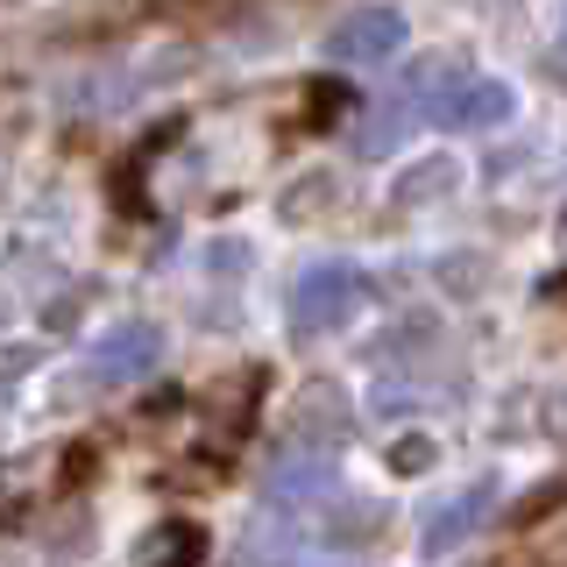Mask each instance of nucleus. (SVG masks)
I'll return each mask as SVG.
<instances>
[{"instance_id":"1","label":"nucleus","mask_w":567,"mask_h":567,"mask_svg":"<svg viewBox=\"0 0 567 567\" xmlns=\"http://www.w3.org/2000/svg\"><path fill=\"white\" fill-rule=\"evenodd\" d=\"M404 100L425 106V121H440V128H504L511 106H518L504 79L468 71L454 58H425L412 79H404Z\"/></svg>"},{"instance_id":"2","label":"nucleus","mask_w":567,"mask_h":567,"mask_svg":"<svg viewBox=\"0 0 567 567\" xmlns=\"http://www.w3.org/2000/svg\"><path fill=\"white\" fill-rule=\"evenodd\" d=\"M362 306H369V277L348 270V262H319V270H306L298 291H291V333H298V341L341 333Z\"/></svg>"},{"instance_id":"3","label":"nucleus","mask_w":567,"mask_h":567,"mask_svg":"<svg viewBox=\"0 0 567 567\" xmlns=\"http://www.w3.org/2000/svg\"><path fill=\"white\" fill-rule=\"evenodd\" d=\"M404 14L398 8H354L348 22H333L327 35V58L333 64H383V58H398L404 50Z\"/></svg>"},{"instance_id":"4","label":"nucleus","mask_w":567,"mask_h":567,"mask_svg":"<svg viewBox=\"0 0 567 567\" xmlns=\"http://www.w3.org/2000/svg\"><path fill=\"white\" fill-rule=\"evenodd\" d=\"M85 362H93V377H100V383H135V377H150V369L164 362V333H156V327H142V319H135V327H114V333H100Z\"/></svg>"},{"instance_id":"5","label":"nucleus","mask_w":567,"mask_h":567,"mask_svg":"<svg viewBox=\"0 0 567 567\" xmlns=\"http://www.w3.org/2000/svg\"><path fill=\"white\" fill-rule=\"evenodd\" d=\"M199 554H206L199 525H164L150 546H142V560H150V567H199Z\"/></svg>"}]
</instances>
